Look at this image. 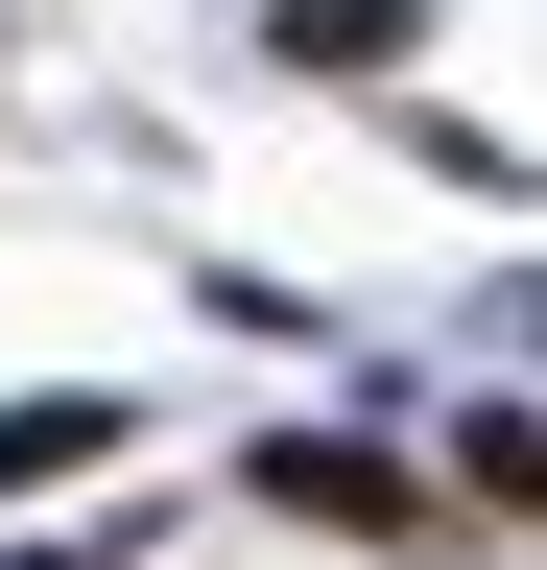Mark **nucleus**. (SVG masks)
<instances>
[{
  "mask_svg": "<svg viewBox=\"0 0 547 570\" xmlns=\"http://www.w3.org/2000/svg\"><path fill=\"white\" fill-rule=\"evenodd\" d=\"M262 48H286V71H404L429 0H262Z\"/></svg>",
  "mask_w": 547,
  "mask_h": 570,
  "instance_id": "nucleus-2",
  "label": "nucleus"
},
{
  "mask_svg": "<svg viewBox=\"0 0 547 570\" xmlns=\"http://www.w3.org/2000/svg\"><path fill=\"white\" fill-rule=\"evenodd\" d=\"M72 452H119V381H48V404H0V499H48Z\"/></svg>",
  "mask_w": 547,
  "mask_h": 570,
  "instance_id": "nucleus-3",
  "label": "nucleus"
},
{
  "mask_svg": "<svg viewBox=\"0 0 547 570\" xmlns=\"http://www.w3.org/2000/svg\"><path fill=\"white\" fill-rule=\"evenodd\" d=\"M25 570H72V547H25Z\"/></svg>",
  "mask_w": 547,
  "mask_h": 570,
  "instance_id": "nucleus-4",
  "label": "nucleus"
},
{
  "mask_svg": "<svg viewBox=\"0 0 547 570\" xmlns=\"http://www.w3.org/2000/svg\"><path fill=\"white\" fill-rule=\"evenodd\" d=\"M262 499H310V523H358V547H404V523H429V475H381L358 428H286V452H262Z\"/></svg>",
  "mask_w": 547,
  "mask_h": 570,
  "instance_id": "nucleus-1",
  "label": "nucleus"
}]
</instances>
